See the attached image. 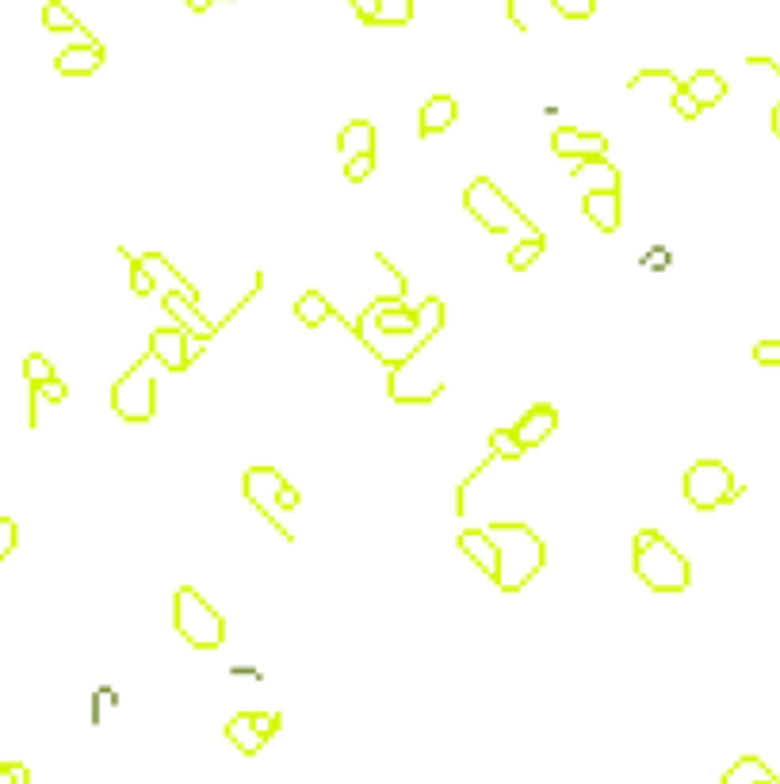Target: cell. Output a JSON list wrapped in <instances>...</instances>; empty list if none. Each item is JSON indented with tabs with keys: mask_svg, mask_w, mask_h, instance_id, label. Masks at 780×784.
Returning a JSON list of instances; mask_svg holds the SVG:
<instances>
[{
	"mask_svg": "<svg viewBox=\"0 0 780 784\" xmlns=\"http://www.w3.org/2000/svg\"><path fill=\"white\" fill-rule=\"evenodd\" d=\"M440 326H444V299L429 295L417 310H410L406 291H398V295H383L371 306H364V314L352 322V333L364 341V349L375 360H383L387 368H398V364L413 360L425 345H433Z\"/></svg>",
	"mask_w": 780,
	"mask_h": 784,
	"instance_id": "cell-1",
	"label": "cell"
},
{
	"mask_svg": "<svg viewBox=\"0 0 780 784\" xmlns=\"http://www.w3.org/2000/svg\"><path fill=\"white\" fill-rule=\"evenodd\" d=\"M490 540H494V551H498V574H494V586L501 593H520L528 586L543 567H547V544L540 536L520 521H498L486 528Z\"/></svg>",
	"mask_w": 780,
	"mask_h": 784,
	"instance_id": "cell-2",
	"label": "cell"
},
{
	"mask_svg": "<svg viewBox=\"0 0 780 784\" xmlns=\"http://www.w3.org/2000/svg\"><path fill=\"white\" fill-rule=\"evenodd\" d=\"M631 563L639 582L654 593H685L693 582V567L677 547L658 532V528H643L631 540Z\"/></svg>",
	"mask_w": 780,
	"mask_h": 784,
	"instance_id": "cell-3",
	"label": "cell"
},
{
	"mask_svg": "<svg viewBox=\"0 0 780 784\" xmlns=\"http://www.w3.org/2000/svg\"><path fill=\"white\" fill-rule=\"evenodd\" d=\"M463 207L467 215L478 218L490 234H520V238H540L543 230L524 215L520 207H513V199L501 192L490 176H475L463 188Z\"/></svg>",
	"mask_w": 780,
	"mask_h": 784,
	"instance_id": "cell-4",
	"label": "cell"
},
{
	"mask_svg": "<svg viewBox=\"0 0 780 784\" xmlns=\"http://www.w3.org/2000/svg\"><path fill=\"white\" fill-rule=\"evenodd\" d=\"M173 624H176V635L184 643H192L195 651H215V647L226 643V620H222V612L192 586L176 589Z\"/></svg>",
	"mask_w": 780,
	"mask_h": 784,
	"instance_id": "cell-5",
	"label": "cell"
},
{
	"mask_svg": "<svg viewBox=\"0 0 780 784\" xmlns=\"http://www.w3.org/2000/svg\"><path fill=\"white\" fill-rule=\"evenodd\" d=\"M157 368L161 364L146 352L142 360H134L115 379V387H111V410H115V417H123L130 425H146V421L157 417V379H153Z\"/></svg>",
	"mask_w": 780,
	"mask_h": 784,
	"instance_id": "cell-6",
	"label": "cell"
},
{
	"mask_svg": "<svg viewBox=\"0 0 780 784\" xmlns=\"http://www.w3.org/2000/svg\"><path fill=\"white\" fill-rule=\"evenodd\" d=\"M681 494H685V501L693 509L712 513V509H723V505L742 498L746 486L735 482L731 467L723 459H696L693 467L685 471V479H681Z\"/></svg>",
	"mask_w": 780,
	"mask_h": 784,
	"instance_id": "cell-7",
	"label": "cell"
},
{
	"mask_svg": "<svg viewBox=\"0 0 780 784\" xmlns=\"http://www.w3.org/2000/svg\"><path fill=\"white\" fill-rule=\"evenodd\" d=\"M283 475L276 467H268V463H260V467H249L245 471V479H241V490H245V501L257 509L264 521L272 524L276 532H280L283 540L291 544L295 536L283 528V509H280V486H283Z\"/></svg>",
	"mask_w": 780,
	"mask_h": 784,
	"instance_id": "cell-8",
	"label": "cell"
},
{
	"mask_svg": "<svg viewBox=\"0 0 780 784\" xmlns=\"http://www.w3.org/2000/svg\"><path fill=\"white\" fill-rule=\"evenodd\" d=\"M165 371H188V333L176 326H157L150 333V349H146Z\"/></svg>",
	"mask_w": 780,
	"mask_h": 784,
	"instance_id": "cell-9",
	"label": "cell"
},
{
	"mask_svg": "<svg viewBox=\"0 0 780 784\" xmlns=\"http://www.w3.org/2000/svg\"><path fill=\"white\" fill-rule=\"evenodd\" d=\"M551 150L555 157H570V161H585V157H605L608 138L605 134L582 131V127H559L551 134Z\"/></svg>",
	"mask_w": 780,
	"mask_h": 784,
	"instance_id": "cell-10",
	"label": "cell"
},
{
	"mask_svg": "<svg viewBox=\"0 0 780 784\" xmlns=\"http://www.w3.org/2000/svg\"><path fill=\"white\" fill-rule=\"evenodd\" d=\"M104 62H108V50H104V43L88 39V43L65 46L62 54L54 58V69H58L62 77H92V73H100V66H104Z\"/></svg>",
	"mask_w": 780,
	"mask_h": 784,
	"instance_id": "cell-11",
	"label": "cell"
},
{
	"mask_svg": "<svg viewBox=\"0 0 780 784\" xmlns=\"http://www.w3.org/2000/svg\"><path fill=\"white\" fill-rule=\"evenodd\" d=\"M555 429H559V410H555L551 402H536V406H528L524 417L513 425V433H517V440L524 444V452L540 448L543 440L555 433Z\"/></svg>",
	"mask_w": 780,
	"mask_h": 784,
	"instance_id": "cell-12",
	"label": "cell"
},
{
	"mask_svg": "<svg viewBox=\"0 0 780 784\" xmlns=\"http://www.w3.org/2000/svg\"><path fill=\"white\" fill-rule=\"evenodd\" d=\"M582 211L601 234H616L624 222V199H620V192H585Z\"/></svg>",
	"mask_w": 780,
	"mask_h": 784,
	"instance_id": "cell-13",
	"label": "cell"
},
{
	"mask_svg": "<svg viewBox=\"0 0 780 784\" xmlns=\"http://www.w3.org/2000/svg\"><path fill=\"white\" fill-rule=\"evenodd\" d=\"M455 119H459V104H455V96L436 92V96L425 100V108L417 111V131H421V138H436V134L448 131Z\"/></svg>",
	"mask_w": 780,
	"mask_h": 784,
	"instance_id": "cell-14",
	"label": "cell"
},
{
	"mask_svg": "<svg viewBox=\"0 0 780 784\" xmlns=\"http://www.w3.org/2000/svg\"><path fill=\"white\" fill-rule=\"evenodd\" d=\"M570 176L582 184V192H620V169L608 157H585Z\"/></svg>",
	"mask_w": 780,
	"mask_h": 784,
	"instance_id": "cell-15",
	"label": "cell"
},
{
	"mask_svg": "<svg viewBox=\"0 0 780 784\" xmlns=\"http://www.w3.org/2000/svg\"><path fill=\"white\" fill-rule=\"evenodd\" d=\"M455 544H459V551L494 582V574H498V551H494V540H490L486 528H467V532H459Z\"/></svg>",
	"mask_w": 780,
	"mask_h": 784,
	"instance_id": "cell-16",
	"label": "cell"
},
{
	"mask_svg": "<svg viewBox=\"0 0 780 784\" xmlns=\"http://www.w3.org/2000/svg\"><path fill=\"white\" fill-rule=\"evenodd\" d=\"M138 261L150 268L153 284H161V280H165V287H169V291H176V295H184L188 303L199 306V287H195L192 280L180 272V268H173V261H169V257H161V253H142Z\"/></svg>",
	"mask_w": 780,
	"mask_h": 784,
	"instance_id": "cell-17",
	"label": "cell"
},
{
	"mask_svg": "<svg viewBox=\"0 0 780 784\" xmlns=\"http://www.w3.org/2000/svg\"><path fill=\"white\" fill-rule=\"evenodd\" d=\"M375 142H379V131L371 119H352L341 127L337 134V150H341V161L345 157H356V153H375Z\"/></svg>",
	"mask_w": 780,
	"mask_h": 784,
	"instance_id": "cell-18",
	"label": "cell"
},
{
	"mask_svg": "<svg viewBox=\"0 0 780 784\" xmlns=\"http://www.w3.org/2000/svg\"><path fill=\"white\" fill-rule=\"evenodd\" d=\"M689 88V96H693L700 108H715V104H723V96H727V81L715 73V69H696L693 77L685 81Z\"/></svg>",
	"mask_w": 780,
	"mask_h": 784,
	"instance_id": "cell-19",
	"label": "cell"
},
{
	"mask_svg": "<svg viewBox=\"0 0 780 784\" xmlns=\"http://www.w3.org/2000/svg\"><path fill=\"white\" fill-rule=\"evenodd\" d=\"M295 318H299L306 329H318L322 322H329V318H341V314H337V306L329 303L322 291H306V295H299V299H295ZM341 322H345V318H341Z\"/></svg>",
	"mask_w": 780,
	"mask_h": 784,
	"instance_id": "cell-20",
	"label": "cell"
},
{
	"mask_svg": "<svg viewBox=\"0 0 780 784\" xmlns=\"http://www.w3.org/2000/svg\"><path fill=\"white\" fill-rule=\"evenodd\" d=\"M226 739L234 742L241 754H249V758L257 754L264 742H268V739H264V735L257 731V727H253V716H249V712H238V716L226 723Z\"/></svg>",
	"mask_w": 780,
	"mask_h": 784,
	"instance_id": "cell-21",
	"label": "cell"
},
{
	"mask_svg": "<svg viewBox=\"0 0 780 784\" xmlns=\"http://www.w3.org/2000/svg\"><path fill=\"white\" fill-rule=\"evenodd\" d=\"M43 27H46V31H58V35L77 31V35H81V43H88V39H92L85 27H81V20H77V16L65 8L62 0H46V4H43Z\"/></svg>",
	"mask_w": 780,
	"mask_h": 784,
	"instance_id": "cell-22",
	"label": "cell"
},
{
	"mask_svg": "<svg viewBox=\"0 0 780 784\" xmlns=\"http://www.w3.org/2000/svg\"><path fill=\"white\" fill-rule=\"evenodd\" d=\"M765 777H773V769L761 762V758H754V754H746V758H738V762L723 773V781L719 784H758V781H765Z\"/></svg>",
	"mask_w": 780,
	"mask_h": 784,
	"instance_id": "cell-23",
	"label": "cell"
},
{
	"mask_svg": "<svg viewBox=\"0 0 780 784\" xmlns=\"http://www.w3.org/2000/svg\"><path fill=\"white\" fill-rule=\"evenodd\" d=\"M543 249H547V234H540V238H520L517 245L509 249V268H513V272H528V268L543 257Z\"/></svg>",
	"mask_w": 780,
	"mask_h": 784,
	"instance_id": "cell-24",
	"label": "cell"
},
{
	"mask_svg": "<svg viewBox=\"0 0 780 784\" xmlns=\"http://www.w3.org/2000/svg\"><path fill=\"white\" fill-rule=\"evenodd\" d=\"M413 20V0H379V16L371 27H406Z\"/></svg>",
	"mask_w": 780,
	"mask_h": 784,
	"instance_id": "cell-25",
	"label": "cell"
},
{
	"mask_svg": "<svg viewBox=\"0 0 780 784\" xmlns=\"http://www.w3.org/2000/svg\"><path fill=\"white\" fill-rule=\"evenodd\" d=\"M119 253H123V257L130 261V291H134L138 299H150L153 291H157V284H153V276H150V268L138 261V257H130L127 245H119Z\"/></svg>",
	"mask_w": 780,
	"mask_h": 784,
	"instance_id": "cell-26",
	"label": "cell"
},
{
	"mask_svg": "<svg viewBox=\"0 0 780 784\" xmlns=\"http://www.w3.org/2000/svg\"><path fill=\"white\" fill-rule=\"evenodd\" d=\"M490 456L494 459H520L524 456V444L517 440L513 429H494V433H490Z\"/></svg>",
	"mask_w": 780,
	"mask_h": 784,
	"instance_id": "cell-27",
	"label": "cell"
},
{
	"mask_svg": "<svg viewBox=\"0 0 780 784\" xmlns=\"http://www.w3.org/2000/svg\"><path fill=\"white\" fill-rule=\"evenodd\" d=\"M58 371H54V364L46 360L43 352H31L27 360H23V379H27V387H39V383H46V379H54Z\"/></svg>",
	"mask_w": 780,
	"mask_h": 784,
	"instance_id": "cell-28",
	"label": "cell"
},
{
	"mask_svg": "<svg viewBox=\"0 0 780 784\" xmlns=\"http://www.w3.org/2000/svg\"><path fill=\"white\" fill-rule=\"evenodd\" d=\"M375 153H356V157H345V180L348 184H364L368 176H375Z\"/></svg>",
	"mask_w": 780,
	"mask_h": 784,
	"instance_id": "cell-29",
	"label": "cell"
},
{
	"mask_svg": "<svg viewBox=\"0 0 780 784\" xmlns=\"http://www.w3.org/2000/svg\"><path fill=\"white\" fill-rule=\"evenodd\" d=\"M563 20H589L597 12V0H547Z\"/></svg>",
	"mask_w": 780,
	"mask_h": 784,
	"instance_id": "cell-30",
	"label": "cell"
},
{
	"mask_svg": "<svg viewBox=\"0 0 780 784\" xmlns=\"http://www.w3.org/2000/svg\"><path fill=\"white\" fill-rule=\"evenodd\" d=\"M670 104H673V111H677L681 119H689V123L704 115V108H700V104H696L693 96H689V88H685V81H681V88H677V92H673V96H670Z\"/></svg>",
	"mask_w": 780,
	"mask_h": 784,
	"instance_id": "cell-31",
	"label": "cell"
},
{
	"mask_svg": "<svg viewBox=\"0 0 780 784\" xmlns=\"http://www.w3.org/2000/svg\"><path fill=\"white\" fill-rule=\"evenodd\" d=\"M16 544H20V528H16V521H12V517H0V559H8V555L16 551Z\"/></svg>",
	"mask_w": 780,
	"mask_h": 784,
	"instance_id": "cell-32",
	"label": "cell"
},
{
	"mask_svg": "<svg viewBox=\"0 0 780 784\" xmlns=\"http://www.w3.org/2000/svg\"><path fill=\"white\" fill-rule=\"evenodd\" d=\"M754 360L761 368H780V341H758L754 345Z\"/></svg>",
	"mask_w": 780,
	"mask_h": 784,
	"instance_id": "cell-33",
	"label": "cell"
},
{
	"mask_svg": "<svg viewBox=\"0 0 780 784\" xmlns=\"http://www.w3.org/2000/svg\"><path fill=\"white\" fill-rule=\"evenodd\" d=\"M31 391L39 394V398H46V402H65V398H69V387H65L58 375L46 379V383H39V387H31Z\"/></svg>",
	"mask_w": 780,
	"mask_h": 784,
	"instance_id": "cell-34",
	"label": "cell"
},
{
	"mask_svg": "<svg viewBox=\"0 0 780 784\" xmlns=\"http://www.w3.org/2000/svg\"><path fill=\"white\" fill-rule=\"evenodd\" d=\"M249 716H253V727H257L264 739H272V735L280 731V723H283L280 712H249Z\"/></svg>",
	"mask_w": 780,
	"mask_h": 784,
	"instance_id": "cell-35",
	"label": "cell"
},
{
	"mask_svg": "<svg viewBox=\"0 0 780 784\" xmlns=\"http://www.w3.org/2000/svg\"><path fill=\"white\" fill-rule=\"evenodd\" d=\"M0 784H31L27 765L20 762H0Z\"/></svg>",
	"mask_w": 780,
	"mask_h": 784,
	"instance_id": "cell-36",
	"label": "cell"
},
{
	"mask_svg": "<svg viewBox=\"0 0 780 784\" xmlns=\"http://www.w3.org/2000/svg\"><path fill=\"white\" fill-rule=\"evenodd\" d=\"M299 501H303L299 486H295V482H283L280 486V509L283 513H295V509H299Z\"/></svg>",
	"mask_w": 780,
	"mask_h": 784,
	"instance_id": "cell-37",
	"label": "cell"
},
{
	"mask_svg": "<svg viewBox=\"0 0 780 784\" xmlns=\"http://www.w3.org/2000/svg\"><path fill=\"white\" fill-rule=\"evenodd\" d=\"M352 8H356V16H360V23H368L371 27V20L379 16V0H348Z\"/></svg>",
	"mask_w": 780,
	"mask_h": 784,
	"instance_id": "cell-38",
	"label": "cell"
},
{
	"mask_svg": "<svg viewBox=\"0 0 780 784\" xmlns=\"http://www.w3.org/2000/svg\"><path fill=\"white\" fill-rule=\"evenodd\" d=\"M184 4H188V8H192V12H207V8H211V4H215V0H184Z\"/></svg>",
	"mask_w": 780,
	"mask_h": 784,
	"instance_id": "cell-39",
	"label": "cell"
},
{
	"mask_svg": "<svg viewBox=\"0 0 780 784\" xmlns=\"http://www.w3.org/2000/svg\"><path fill=\"white\" fill-rule=\"evenodd\" d=\"M647 264H666V253H647Z\"/></svg>",
	"mask_w": 780,
	"mask_h": 784,
	"instance_id": "cell-40",
	"label": "cell"
},
{
	"mask_svg": "<svg viewBox=\"0 0 780 784\" xmlns=\"http://www.w3.org/2000/svg\"><path fill=\"white\" fill-rule=\"evenodd\" d=\"M769 123H773V134H777L780 131V104L773 108V119H769Z\"/></svg>",
	"mask_w": 780,
	"mask_h": 784,
	"instance_id": "cell-41",
	"label": "cell"
},
{
	"mask_svg": "<svg viewBox=\"0 0 780 784\" xmlns=\"http://www.w3.org/2000/svg\"><path fill=\"white\" fill-rule=\"evenodd\" d=\"M758 784H780V777L773 773V777H765V781H758Z\"/></svg>",
	"mask_w": 780,
	"mask_h": 784,
	"instance_id": "cell-42",
	"label": "cell"
},
{
	"mask_svg": "<svg viewBox=\"0 0 780 784\" xmlns=\"http://www.w3.org/2000/svg\"><path fill=\"white\" fill-rule=\"evenodd\" d=\"M777 138H780V131H777Z\"/></svg>",
	"mask_w": 780,
	"mask_h": 784,
	"instance_id": "cell-43",
	"label": "cell"
}]
</instances>
